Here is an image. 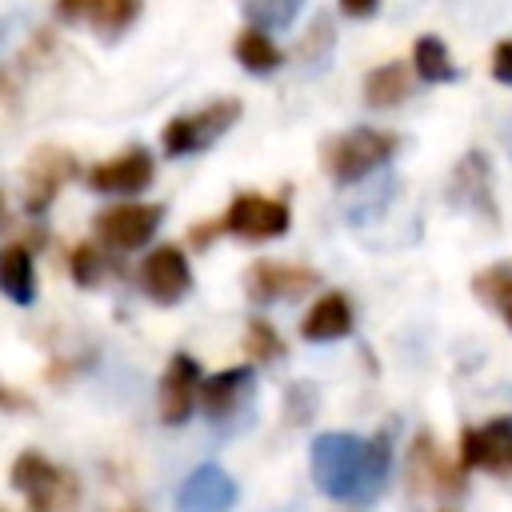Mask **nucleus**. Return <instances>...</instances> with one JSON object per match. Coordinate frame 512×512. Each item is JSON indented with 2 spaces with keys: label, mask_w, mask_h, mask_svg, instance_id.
I'll return each mask as SVG.
<instances>
[{
  "label": "nucleus",
  "mask_w": 512,
  "mask_h": 512,
  "mask_svg": "<svg viewBox=\"0 0 512 512\" xmlns=\"http://www.w3.org/2000/svg\"><path fill=\"white\" fill-rule=\"evenodd\" d=\"M392 152H396L392 132L360 124V128H348L324 144V168L336 184H352V180H364L368 172H376L380 164H388Z\"/></svg>",
  "instance_id": "nucleus-2"
},
{
  "label": "nucleus",
  "mask_w": 512,
  "mask_h": 512,
  "mask_svg": "<svg viewBox=\"0 0 512 512\" xmlns=\"http://www.w3.org/2000/svg\"><path fill=\"white\" fill-rule=\"evenodd\" d=\"M348 328H352V304L344 292H324L300 324L304 340H312V344H332V340L348 336Z\"/></svg>",
  "instance_id": "nucleus-16"
},
{
  "label": "nucleus",
  "mask_w": 512,
  "mask_h": 512,
  "mask_svg": "<svg viewBox=\"0 0 512 512\" xmlns=\"http://www.w3.org/2000/svg\"><path fill=\"white\" fill-rule=\"evenodd\" d=\"M472 292L512 328V264H492L472 280Z\"/></svg>",
  "instance_id": "nucleus-21"
},
{
  "label": "nucleus",
  "mask_w": 512,
  "mask_h": 512,
  "mask_svg": "<svg viewBox=\"0 0 512 512\" xmlns=\"http://www.w3.org/2000/svg\"><path fill=\"white\" fill-rule=\"evenodd\" d=\"M460 456L468 468L508 476L512 472V416H496L484 428H468L460 440Z\"/></svg>",
  "instance_id": "nucleus-8"
},
{
  "label": "nucleus",
  "mask_w": 512,
  "mask_h": 512,
  "mask_svg": "<svg viewBox=\"0 0 512 512\" xmlns=\"http://www.w3.org/2000/svg\"><path fill=\"white\" fill-rule=\"evenodd\" d=\"M152 184V156L144 148H128L88 172V188L108 192V196H136Z\"/></svg>",
  "instance_id": "nucleus-10"
},
{
  "label": "nucleus",
  "mask_w": 512,
  "mask_h": 512,
  "mask_svg": "<svg viewBox=\"0 0 512 512\" xmlns=\"http://www.w3.org/2000/svg\"><path fill=\"white\" fill-rule=\"evenodd\" d=\"M492 76L500 84H512V40H500L492 52Z\"/></svg>",
  "instance_id": "nucleus-27"
},
{
  "label": "nucleus",
  "mask_w": 512,
  "mask_h": 512,
  "mask_svg": "<svg viewBox=\"0 0 512 512\" xmlns=\"http://www.w3.org/2000/svg\"><path fill=\"white\" fill-rule=\"evenodd\" d=\"M72 168H76L72 152L52 148V144L36 148L32 160L24 164V208H28V212H44V208L56 200V192L68 184Z\"/></svg>",
  "instance_id": "nucleus-7"
},
{
  "label": "nucleus",
  "mask_w": 512,
  "mask_h": 512,
  "mask_svg": "<svg viewBox=\"0 0 512 512\" xmlns=\"http://www.w3.org/2000/svg\"><path fill=\"white\" fill-rule=\"evenodd\" d=\"M236 60H240L248 72H272V68H280L284 52L264 36V28H244V32L236 36Z\"/></svg>",
  "instance_id": "nucleus-23"
},
{
  "label": "nucleus",
  "mask_w": 512,
  "mask_h": 512,
  "mask_svg": "<svg viewBox=\"0 0 512 512\" xmlns=\"http://www.w3.org/2000/svg\"><path fill=\"white\" fill-rule=\"evenodd\" d=\"M12 488L28 496L32 512H72L80 484L72 472H64L60 464H52L44 452H20L12 464Z\"/></svg>",
  "instance_id": "nucleus-3"
},
{
  "label": "nucleus",
  "mask_w": 512,
  "mask_h": 512,
  "mask_svg": "<svg viewBox=\"0 0 512 512\" xmlns=\"http://www.w3.org/2000/svg\"><path fill=\"white\" fill-rule=\"evenodd\" d=\"M340 8H344V16L364 20V16H372V12L380 8V0H340Z\"/></svg>",
  "instance_id": "nucleus-28"
},
{
  "label": "nucleus",
  "mask_w": 512,
  "mask_h": 512,
  "mask_svg": "<svg viewBox=\"0 0 512 512\" xmlns=\"http://www.w3.org/2000/svg\"><path fill=\"white\" fill-rule=\"evenodd\" d=\"M312 484L340 504H372L388 480V444L380 436L320 432L308 448Z\"/></svg>",
  "instance_id": "nucleus-1"
},
{
  "label": "nucleus",
  "mask_w": 512,
  "mask_h": 512,
  "mask_svg": "<svg viewBox=\"0 0 512 512\" xmlns=\"http://www.w3.org/2000/svg\"><path fill=\"white\" fill-rule=\"evenodd\" d=\"M196 380H200V364L188 352H176L168 360V372L160 380V420L164 424H184L192 416L196 404Z\"/></svg>",
  "instance_id": "nucleus-14"
},
{
  "label": "nucleus",
  "mask_w": 512,
  "mask_h": 512,
  "mask_svg": "<svg viewBox=\"0 0 512 512\" xmlns=\"http://www.w3.org/2000/svg\"><path fill=\"white\" fill-rule=\"evenodd\" d=\"M232 504H236V480L216 464L192 468L176 488V512H232Z\"/></svg>",
  "instance_id": "nucleus-9"
},
{
  "label": "nucleus",
  "mask_w": 512,
  "mask_h": 512,
  "mask_svg": "<svg viewBox=\"0 0 512 512\" xmlns=\"http://www.w3.org/2000/svg\"><path fill=\"white\" fill-rule=\"evenodd\" d=\"M448 196L472 212H484L488 220H496V200H492V176H488V156L484 152H468L448 184Z\"/></svg>",
  "instance_id": "nucleus-15"
},
{
  "label": "nucleus",
  "mask_w": 512,
  "mask_h": 512,
  "mask_svg": "<svg viewBox=\"0 0 512 512\" xmlns=\"http://www.w3.org/2000/svg\"><path fill=\"white\" fill-rule=\"evenodd\" d=\"M240 8L252 16V28H288L304 0H240Z\"/></svg>",
  "instance_id": "nucleus-24"
},
{
  "label": "nucleus",
  "mask_w": 512,
  "mask_h": 512,
  "mask_svg": "<svg viewBox=\"0 0 512 512\" xmlns=\"http://www.w3.org/2000/svg\"><path fill=\"white\" fill-rule=\"evenodd\" d=\"M140 12V0H56V16L68 24H84L100 36H120Z\"/></svg>",
  "instance_id": "nucleus-11"
},
{
  "label": "nucleus",
  "mask_w": 512,
  "mask_h": 512,
  "mask_svg": "<svg viewBox=\"0 0 512 512\" xmlns=\"http://www.w3.org/2000/svg\"><path fill=\"white\" fill-rule=\"evenodd\" d=\"M0 288H4V296H8L12 304H20V308H28V304L36 300V268H32L28 248L12 244V248L4 252V260H0Z\"/></svg>",
  "instance_id": "nucleus-19"
},
{
  "label": "nucleus",
  "mask_w": 512,
  "mask_h": 512,
  "mask_svg": "<svg viewBox=\"0 0 512 512\" xmlns=\"http://www.w3.org/2000/svg\"><path fill=\"white\" fill-rule=\"evenodd\" d=\"M412 64H416V76L424 84H444V80H456V64L448 60V48L436 40V36H420L412 44Z\"/></svg>",
  "instance_id": "nucleus-22"
},
{
  "label": "nucleus",
  "mask_w": 512,
  "mask_h": 512,
  "mask_svg": "<svg viewBox=\"0 0 512 512\" xmlns=\"http://www.w3.org/2000/svg\"><path fill=\"white\" fill-rule=\"evenodd\" d=\"M240 116V100L228 96V100H212L208 108L200 112H188V116H176L168 120L164 128V152L168 156H188V152H200L208 148L216 136H224Z\"/></svg>",
  "instance_id": "nucleus-4"
},
{
  "label": "nucleus",
  "mask_w": 512,
  "mask_h": 512,
  "mask_svg": "<svg viewBox=\"0 0 512 512\" xmlns=\"http://www.w3.org/2000/svg\"><path fill=\"white\" fill-rule=\"evenodd\" d=\"M412 484H420V488H436V492H444V488H460V472L448 468V460L436 452V444H432L428 436H420V444L412 448Z\"/></svg>",
  "instance_id": "nucleus-20"
},
{
  "label": "nucleus",
  "mask_w": 512,
  "mask_h": 512,
  "mask_svg": "<svg viewBox=\"0 0 512 512\" xmlns=\"http://www.w3.org/2000/svg\"><path fill=\"white\" fill-rule=\"evenodd\" d=\"M140 288L156 300V304H176L188 288H192V272L180 248H156L144 264H140Z\"/></svg>",
  "instance_id": "nucleus-12"
},
{
  "label": "nucleus",
  "mask_w": 512,
  "mask_h": 512,
  "mask_svg": "<svg viewBox=\"0 0 512 512\" xmlns=\"http://www.w3.org/2000/svg\"><path fill=\"white\" fill-rule=\"evenodd\" d=\"M408 92H412V68L404 64H380L364 80V100L372 108H396L408 100Z\"/></svg>",
  "instance_id": "nucleus-18"
},
{
  "label": "nucleus",
  "mask_w": 512,
  "mask_h": 512,
  "mask_svg": "<svg viewBox=\"0 0 512 512\" xmlns=\"http://www.w3.org/2000/svg\"><path fill=\"white\" fill-rule=\"evenodd\" d=\"M316 288V272L312 268H292V264H276V260H260L248 268V296L256 304H272L284 296H304Z\"/></svg>",
  "instance_id": "nucleus-13"
},
{
  "label": "nucleus",
  "mask_w": 512,
  "mask_h": 512,
  "mask_svg": "<svg viewBox=\"0 0 512 512\" xmlns=\"http://www.w3.org/2000/svg\"><path fill=\"white\" fill-rule=\"evenodd\" d=\"M72 280L84 288H96L104 280V256L96 252V244H80L72 252Z\"/></svg>",
  "instance_id": "nucleus-26"
},
{
  "label": "nucleus",
  "mask_w": 512,
  "mask_h": 512,
  "mask_svg": "<svg viewBox=\"0 0 512 512\" xmlns=\"http://www.w3.org/2000/svg\"><path fill=\"white\" fill-rule=\"evenodd\" d=\"M244 348H248V356H252L256 364H268V360H276V356L284 352V344H280L276 328H272V324H264V320H252V324H248Z\"/></svg>",
  "instance_id": "nucleus-25"
},
{
  "label": "nucleus",
  "mask_w": 512,
  "mask_h": 512,
  "mask_svg": "<svg viewBox=\"0 0 512 512\" xmlns=\"http://www.w3.org/2000/svg\"><path fill=\"white\" fill-rule=\"evenodd\" d=\"M164 220L160 204H112L108 212L96 216V236L108 248H140L156 236Z\"/></svg>",
  "instance_id": "nucleus-6"
},
{
  "label": "nucleus",
  "mask_w": 512,
  "mask_h": 512,
  "mask_svg": "<svg viewBox=\"0 0 512 512\" xmlns=\"http://www.w3.org/2000/svg\"><path fill=\"white\" fill-rule=\"evenodd\" d=\"M248 388H252V368H224L220 376L204 380V388H200L204 416L216 420V424L228 420L240 408V400L248 396Z\"/></svg>",
  "instance_id": "nucleus-17"
},
{
  "label": "nucleus",
  "mask_w": 512,
  "mask_h": 512,
  "mask_svg": "<svg viewBox=\"0 0 512 512\" xmlns=\"http://www.w3.org/2000/svg\"><path fill=\"white\" fill-rule=\"evenodd\" d=\"M292 224L288 208L280 200H268V196H256V192H244L232 200V208L224 212L220 228L232 232V236H244V240H272V236H284Z\"/></svg>",
  "instance_id": "nucleus-5"
}]
</instances>
